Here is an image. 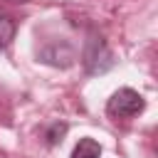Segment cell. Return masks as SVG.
Listing matches in <instances>:
<instances>
[{
	"label": "cell",
	"instance_id": "obj_1",
	"mask_svg": "<svg viewBox=\"0 0 158 158\" xmlns=\"http://www.w3.org/2000/svg\"><path fill=\"white\" fill-rule=\"evenodd\" d=\"M143 109H146L143 96H141L136 89H128V86L114 91L111 99L106 101V111H109V116H116V118H131V116L141 114Z\"/></svg>",
	"mask_w": 158,
	"mask_h": 158
},
{
	"label": "cell",
	"instance_id": "obj_2",
	"mask_svg": "<svg viewBox=\"0 0 158 158\" xmlns=\"http://www.w3.org/2000/svg\"><path fill=\"white\" fill-rule=\"evenodd\" d=\"M84 64L89 74H104L114 67V54L109 52V47L104 44V40H91L86 52H84Z\"/></svg>",
	"mask_w": 158,
	"mask_h": 158
},
{
	"label": "cell",
	"instance_id": "obj_3",
	"mask_svg": "<svg viewBox=\"0 0 158 158\" xmlns=\"http://www.w3.org/2000/svg\"><path fill=\"white\" fill-rule=\"evenodd\" d=\"M101 156V146L94 138H79V143L72 151V158H99Z\"/></svg>",
	"mask_w": 158,
	"mask_h": 158
},
{
	"label": "cell",
	"instance_id": "obj_4",
	"mask_svg": "<svg viewBox=\"0 0 158 158\" xmlns=\"http://www.w3.org/2000/svg\"><path fill=\"white\" fill-rule=\"evenodd\" d=\"M15 37V20L10 15H0V47H7Z\"/></svg>",
	"mask_w": 158,
	"mask_h": 158
},
{
	"label": "cell",
	"instance_id": "obj_5",
	"mask_svg": "<svg viewBox=\"0 0 158 158\" xmlns=\"http://www.w3.org/2000/svg\"><path fill=\"white\" fill-rule=\"evenodd\" d=\"M64 131H67V126H64V123H54V126L47 131V143H49V146H54V143L64 136Z\"/></svg>",
	"mask_w": 158,
	"mask_h": 158
},
{
	"label": "cell",
	"instance_id": "obj_6",
	"mask_svg": "<svg viewBox=\"0 0 158 158\" xmlns=\"http://www.w3.org/2000/svg\"><path fill=\"white\" fill-rule=\"evenodd\" d=\"M10 2H27V0H10Z\"/></svg>",
	"mask_w": 158,
	"mask_h": 158
}]
</instances>
